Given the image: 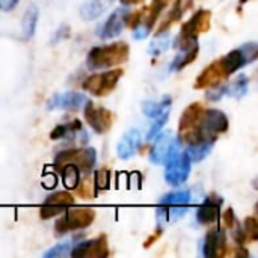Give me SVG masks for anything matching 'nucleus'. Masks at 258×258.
Here are the masks:
<instances>
[{
    "mask_svg": "<svg viewBox=\"0 0 258 258\" xmlns=\"http://www.w3.org/2000/svg\"><path fill=\"white\" fill-rule=\"evenodd\" d=\"M198 51H200L198 42L194 44V45H190V47L180 48V53H177L175 59L172 60L171 70H172V71H180V70H183L184 67L190 65V63L198 57Z\"/></svg>",
    "mask_w": 258,
    "mask_h": 258,
    "instance_id": "393cba45",
    "label": "nucleus"
},
{
    "mask_svg": "<svg viewBox=\"0 0 258 258\" xmlns=\"http://www.w3.org/2000/svg\"><path fill=\"white\" fill-rule=\"evenodd\" d=\"M204 107L200 103H192L187 106L178 122V139L187 145L200 142V121L203 116Z\"/></svg>",
    "mask_w": 258,
    "mask_h": 258,
    "instance_id": "20e7f679",
    "label": "nucleus"
},
{
    "mask_svg": "<svg viewBox=\"0 0 258 258\" xmlns=\"http://www.w3.org/2000/svg\"><path fill=\"white\" fill-rule=\"evenodd\" d=\"M168 118H169V112H168V113H163V115L159 116V118H156L154 124L150 127V130H148V133H147V139H148V141H150V139H154V138L160 133V130L163 128V125H165V122L168 121Z\"/></svg>",
    "mask_w": 258,
    "mask_h": 258,
    "instance_id": "72a5a7b5",
    "label": "nucleus"
},
{
    "mask_svg": "<svg viewBox=\"0 0 258 258\" xmlns=\"http://www.w3.org/2000/svg\"><path fill=\"white\" fill-rule=\"evenodd\" d=\"M239 2H240V3L243 5V3H246V2H249V0H239Z\"/></svg>",
    "mask_w": 258,
    "mask_h": 258,
    "instance_id": "a19ab883",
    "label": "nucleus"
},
{
    "mask_svg": "<svg viewBox=\"0 0 258 258\" xmlns=\"http://www.w3.org/2000/svg\"><path fill=\"white\" fill-rule=\"evenodd\" d=\"M248 83H249V79L245 76V74H240L236 77L234 82L228 83V85H224L218 89H212L206 94V98L210 100V101H218L221 100L222 97H234V98H242L246 92H248Z\"/></svg>",
    "mask_w": 258,
    "mask_h": 258,
    "instance_id": "dca6fc26",
    "label": "nucleus"
},
{
    "mask_svg": "<svg viewBox=\"0 0 258 258\" xmlns=\"http://www.w3.org/2000/svg\"><path fill=\"white\" fill-rule=\"evenodd\" d=\"M169 0H153L150 6H145V14L139 26L135 27L133 38L135 39H144L150 35L153 26L156 24L157 18L160 17L162 11L168 6Z\"/></svg>",
    "mask_w": 258,
    "mask_h": 258,
    "instance_id": "2eb2a0df",
    "label": "nucleus"
},
{
    "mask_svg": "<svg viewBox=\"0 0 258 258\" xmlns=\"http://www.w3.org/2000/svg\"><path fill=\"white\" fill-rule=\"evenodd\" d=\"M73 243H74V240H67V242L57 243L56 246H53L51 249L44 252V258H57L68 255L73 249Z\"/></svg>",
    "mask_w": 258,
    "mask_h": 258,
    "instance_id": "2f4dec72",
    "label": "nucleus"
},
{
    "mask_svg": "<svg viewBox=\"0 0 258 258\" xmlns=\"http://www.w3.org/2000/svg\"><path fill=\"white\" fill-rule=\"evenodd\" d=\"M121 2V5H124V6H133V5H141L142 2H145V0H119Z\"/></svg>",
    "mask_w": 258,
    "mask_h": 258,
    "instance_id": "58836bf2",
    "label": "nucleus"
},
{
    "mask_svg": "<svg viewBox=\"0 0 258 258\" xmlns=\"http://www.w3.org/2000/svg\"><path fill=\"white\" fill-rule=\"evenodd\" d=\"M171 44V33L169 30H163V32H157V35L153 38L151 44H150V54L153 56H160L162 53H165L168 50Z\"/></svg>",
    "mask_w": 258,
    "mask_h": 258,
    "instance_id": "c85d7f7f",
    "label": "nucleus"
},
{
    "mask_svg": "<svg viewBox=\"0 0 258 258\" xmlns=\"http://www.w3.org/2000/svg\"><path fill=\"white\" fill-rule=\"evenodd\" d=\"M227 251V237L221 228L210 230L203 243V254L207 258H221Z\"/></svg>",
    "mask_w": 258,
    "mask_h": 258,
    "instance_id": "6ab92c4d",
    "label": "nucleus"
},
{
    "mask_svg": "<svg viewBox=\"0 0 258 258\" xmlns=\"http://www.w3.org/2000/svg\"><path fill=\"white\" fill-rule=\"evenodd\" d=\"M159 236H160V230H157V233H156V234H154V236H153L151 239H148V240H147V242L144 243V246H145V248H148V246H150V245H151V243H153V242H154V240H156V239H157Z\"/></svg>",
    "mask_w": 258,
    "mask_h": 258,
    "instance_id": "ea45409f",
    "label": "nucleus"
},
{
    "mask_svg": "<svg viewBox=\"0 0 258 258\" xmlns=\"http://www.w3.org/2000/svg\"><path fill=\"white\" fill-rule=\"evenodd\" d=\"M212 26V12L209 9H198L189 21H186L175 38L174 47L177 48H186L198 42V36L204 32H207Z\"/></svg>",
    "mask_w": 258,
    "mask_h": 258,
    "instance_id": "f03ea898",
    "label": "nucleus"
},
{
    "mask_svg": "<svg viewBox=\"0 0 258 258\" xmlns=\"http://www.w3.org/2000/svg\"><path fill=\"white\" fill-rule=\"evenodd\" d=\"M180 139L175 138L174 133L169 130L157 135V141L150 153V162L153 165H165L169 159L180 153Z\"/></svg>",
    "mask_w": 258,
    "mask_h": 258,
    "instance_id": "1a4fd4ad",
    "label": "nucleus"
},
{
    "mask_svg": "<svg viewBox=\"0 0 258 258\" xmlns=\"http://www.w3.org/2000/svg\"><path fill=\"white\" fill-rule=\"evenodd\" d=\"M225 79H228V76L221 63V60H215L207 68H204L203 73L198 76V79L195 82V88L197 89L215 88L219 83H222V80H225Z\"/></svg>",
    "mask_w": 258,
    "mask_h": 258,
    "instance_id": "a211bd4d",
    "label": "nucleus"
},
{
    "mask_svg": "<svg viewBox=\"0 0 258 258\" xmlns=\"http://www.w3.org/2000/svg\"><path fill=\"white\" fill-rule=\"evenodd\" d=\"M113 0H86L80 8V17L85 21H91L98 18L110 5Z\"/></svg>",
    "mask_w": 258,
    "mask_h": 258,
    "instance_id": "5701e85b",
    "label": "nucleus"
},
{
    "mask_svg": "<svg viewBox=\"0 0 258 258\" xmlns=\"http://www.w3.org/2000/svg\"><path fill=\"white\" fill-rule=\"evenodd\" d=\"M110 186V174L107 169L95 172V187L97 190H107Z\"/></svg>",
    "mask_w": 258,
    "mask_h": 258,
    "instance_id": "f704fd0d",
    "label": "nucleus"
},
{
    "mask_svg": "<svg viewBox=\"0 0 258 258\" xmlns=\"http://www.w3.org/2000/svg\"><path fill=\"white\" fill-rule=\"evenodd\" d=\"M224 204V200L218 197L216 194H212L206 198V201L198 207L197 212V221L201 225L215 224L221 218V207Z\"/></svg>",
    "mask_w": 258,
    "mask_h": 258,
    "instance_id": "f3484780",
    "label": "nucleus"
},
{
    "mask_svg": "<svg viewBox=\"0 0 258 258\" xmlns=\"http://www.w3.org/2000/svg\"><path fill=\"white\" fill-rule=\"evenodd\" d=\"M128 11L125 8H118L115 9L109 18L104 21V24L100 27L101 30L98 32V35L103 38V39H112V38H116L118 35H121V32L124 30V26H125V17H127Z\"/></svg>",
    "mask_w": 258,
    "mask_h": 258,
    "instance_id": "aec40b11",
    "label": "nucleus"
},
{
    "mask_svg": "<svg viewBox=\"0 0 258 258\" xmlns=\"http://www.w3.org/2000/svg\"><path fill=\"white\" fill-rule=\"evenodd\" d=\"M70 255L73 258H106L109 257L107 236L101 234L95 239L80 242L73 246Z\"/></svg>",
    "mask_w": 258,
    "mask_h": 258,
    "instance_id": "f8f14e48",
    "label": "nucleus"
},
{
    "mask_svg": "<svg viewBox=\"0 0 258 258\" xmlns=\"http://www.w3.org/2000/svg\"><path fill=\"white\" fill-rule=\"evenodd\" d=\"M171 104H172V98L169 95H166V97H163L162 101H144L142 112L145 116L156 119V118L162 116L163 113H168L171 109Z\"/></svg>",
    "mask_w": 258,
    "mask_h": 258,
    "instance_id": "b1692460",
    "label": "nucleus"
},
{
    "mask_svg": "<svg viewBox=\"0 0 258 258\" xmlns=\"http://www.w3.org/2000/svg\"><path fill=\"white\" fill-rule=\"evenodd\" d=\"M76 192H77L79 197H82L85 200H89V198L94 197V194H92V184L89 183V180H85L80 186H77L76 187Z\"/></svg>",
    "mask_w": 258,
    "mask_h": 258,
    "instance_id": "c9c22d12",
    "label": "nucleus"
},
{
    "mask_svg": "<svg viewBox=\"0 0 258 258\" xmlns=\"http://www.w3.org/2000/svg\"><path fill=\"white\" fill-rule=\"evenodd\" d=\"M122 74L124 70L121 68H113L101 74H94L86 77V80L82 83V88L95 97H106L116 88V83L119 82Z\"/></svg>",
    "mask_w": 258,
    "mask_h": 258,
    "instance_id": "0eeeda50",
    "label": "nucleus"
},
{
    "mask_svg": "<svg viewBox=\"0 0 258 258\" xmlns=\"http://www.w3.org/2000/svg\"><path fill=\"white\" fill-rule=\"evenodd\" d=\"M88 101L86 95L77 91L54 94L47 100V110H80Z\"/></svg>",
    "mask_w": 258,
    "mask_h": 258,
    "instance_id": "ddd939ff",
    "label": "nucleus"
},
{
    "mask_svg": "<svg viewBox=\"0 0 258 258\" xmlns=\"http://www.w3.org/2000/svg\"><path fill=\"white\" fill-rule=\"evenodd\" d=\"M38 8L36 6H29L23 15L21 20V33H23V39H30L35 33L36 24H38Z\"/></svg>",
    "mask_w": 258,
    "mask_h": 258,
    "instance_id": "a878e982",
    "label": "nucleus"
},
{
    "mask_svg": "<svg viewBox=\"0 0 258 258\" xmlns=\"http://www.w3.org/2000/svg\"><path fill=\"white\" fill-rule=\"evenodd\" d=\"M17 3H18V0H2V2H0V6H2L5 11H11Z\"/></svg>",
    "mask_w": 258,
    "mask_h": 258,
    "instance_id": "4c0bfd02",
    "label": "nucleus"
},
{
    "mask_svg": "<svg viewBox=\"0 0 258 258\" xmlns=\"http://www.w3.org/2000/svg\"><path fill=\"white\" fill-rule=\"evenodd\" d=\"M245 236H246V242H255L258 240V222L254 216H249L245 219V230H243Z\"/></svg>",
    "mask_w": 258,
    "mask_h": 258,
    "instance_id": "473e14b6",
    "label": "nucleus"
},
{
    "mask_svg": "<svg viewBox=\"0 0 258 258\" xmlns=\"http://www.w3.org/2000/svg\"><path fill=\"white\" fill-rule=\"evenodd\" d=\"M70 206H74V198L68 192H56L45 198V201L41 206L39 216L41 219H50L60 213H63Z\"/></svg>",
    "mask_w": 258,
    "mask_h": 258,
    "instance_id": "4468645a",
    "label": "nucleus"
},
{
    "mask_svg": "<svg viewBox=\"0 0 258 258\" xmlns=\"http://www.w3.org/2000/svg\"><path fill=\"white\" fill-rule=\"evenodd\" d=\"M228 125H230L228 118L222 110L218 109L204 110L200 121V141L216 142L218 136L228 130Z\"/></svg>",
    "mask_w": 258,
    "mask_h": 258,
    "instance_id": "423d86ee",
    "label": "nucleus"
},
{
    "mask_svg": "<svg viewBox=\"0 0 258 258\" xmlns=\"http://www.w3.org/2000/svg\"><path fill=\"white\" fill-rule=\"evenodd\" d=\"M165 168V180L169 186H181L183 183L187 181L189 174H190V166H192V160L189 157V154L186 151H180L177 153L172 159H169Z\"/></svg>",
    "mask_w": 258,
    "mask_h": 258,
    "instance_id": "9d476101",
    "label": "nucleus"
},
{
    "mask_svg": "<svg viewBox=\"0 0 258 258\" xmlns=\"http://www.w3.org/2000/svg\"><path fill=\"white\" fill-rule=\"evenodd\" d=\"M130 47L124 41L113 44L97 45L89 50L86 56V67L89 70H106L124 63L128 59Z\"/></svg>",
    "mask_w": 258,
    "mask_h": 258,
    "instance_id": "f257e3e1",
    "label": "nucleus"
},
{
    "mask_svg": "<svg viewBox=\"0 0 258 258\" xmlns=\"http://www.w3.org/2000/svg\"><path fill=\"white\" fill-rule=\"evenodd\" d=\"M141 147V132L138 128H130L118 142L116 154L122 160L132 159Z\"/></svg>",
    "mask_w": 258,
    "mask_h": 258,
    "instance_id": "412c9836",
    "label": "nucleus"
},
{
    "mask_svg": "<svg viewBox=\"0 0 258 258\" xmlns=\"http://www.w3.org/2000/svg\"><path fill=\"white\" fill-rule=\"evenodd\" d=\"M83 107H85V119L95 133L103 135L110 130L115 116L109 109L98 106L92 101H86Z\"/></svg>",
    "mask_w": 258,
    "mask_h": 258,
    "instance_id": "9b49d317",
    "label": "nucleus"
},
{
    "mask_svg": "<svg viewBox=\"0 0 258 258\" xmlns=\"http://www.w3.org/2000/svg\"><path fill=\"white\" fill-rule=\"evenodd\" d=\"M222 219L225 222V227L234 228V225H236V216H234V210L233 209H227L225 213L222 215Z\"/></svg>",
    "mask_w": 258,
    "mask_h": 258,
    "instance_id": "e433bc0d",
    "label": "nucleus"
},
{
    "mask_svg": "<svg viewBox=\"0 0 258 258\" xmlns=\"http://www.w3.org/2000/svg\"><path fill=\"white\" fill-rule=\"evenodd\" d=\"M213 144L215 142H212V141H200L197 144H190L187 147L186 153L189 154L192 162H201L210 154V151L213 148Z\"/></svg>",
    "mask_w": 258,
    "mask_h": 258,
    "instance_id": "cd10ccee",
    "label": "nucleus"
},
{
    "mask_svg": "<svg viewBox=\"0 0 258 258\" xmlns=\"http://www.w3.org/2000/svg\"><path fill=\"white\" fill-rule=\"evenodd\" d=\"M59 171L62 172V181H63V186L70 190L76 189L79 186V181H80V169L73 165V163H65L59 168Z\"/></svg>",
    "mask_w": 258,
    "mask_h": 258,
    "instance_id": "bb28decb",
    "label": "nucleus"
},
{
    "mask_svg": "<svg viewBox=\"0 0 258 258\" xmlns=\"http://www.w3.org/2000/svg\"><path fill=\"white\" fill-rule=\"evenodd\" d=\"M219 60H221V63H222V67H224V70H225V73H227L228 77L231 74H234L236 71H239L242 67H245V65L249 63L248 59H246V56H245V53H243V50L240 47L236 48V50H231L228 54H225Z\"/></svg>",
    "mask_w": 258,
    "mask_h": 258,
    "instance_id": "4be33fe9",
    "label": "nucleus"
},
{
    "mask_svg": "<svg viewBox=\"0 0 258 258\" xmlns=\"http://www.w3.org/2000/svg\"><path fill=\"white\" fill-rule=\"evenodd\" d=\"M95 219V210L89 207H73L70 206L65 210V216H62L56 224L54 230L57 234H65L68 231L82 230L89 227Z\"/></svg>",
    "mask_w": 258,
    "mask_h": 258,
    "instance_id": "39448f33",
    "label": "nucleus"
},
{
    "mask_svg": "<svg viewBox=\"0 0 258 258\" xmlns=\"http://www.w3.org/2000/svg\"><path fill=\"white\" fill-rule=\"evenodd\" d=\"M190 190H175L166 194L157 207V221L159 222H175L183 218L187 212V206L190 203Z\"/></svg>",
    "mask_w": 258,
    "mask_h": 258,
    "instance_id": "7ed1b4c3",
    "label": "nucleus"
},
{
    "mask_svg": "<svg viewBox=\"0 0 258 258\" xmlns=\"http://www.w3.org/2000/svg\"><path fill=\"white\" fill-rule=\"evenodd\" d=\"M82 128V124L79 119H74L73 122L70 124H62V125H57L51 133H50V139L51 141H56V139H62V138H67L68 135L77 132Z\"/></svg>",
    "mask_w": 258,
    "mask_h": 258,
    "instance_id": "7c9ffc66",
    "label": "nucleus"
},
{
    "mask_svg": "<svg viewBox=\"0 0 258 258\" xmlns=\"http://www.w3.org/2000/svg\"><path fill=\"white\" fill-rule=\"evenodd\" d=\"M183 12H184L183 0H175V2H174V6H172V9H171V11L166 14V17L162 20V23H160V27H159V32L169 30V27H171L174 23H177V21L181 18Z\"/></svg>",
    "mask_w": 258,
    "mask_h": 258,
    "instance_id": "c756f323",
    "label": "nucleus"
},
{
    "mask_svg": "<svg viewBox=\"0 0 258 258\" xmlns=\"http://www.w3.org/2000/svg\"><path fill=\"white\" fill-rule=\"evenodd\" d=\"M97 162V153L94 148H82V150H65L54 157V168H60L65 163L76 165L80 172L89 174Z\"/></svg>",
    "mask_w": 258,
    "mask_h": 258,
    "instance_id": "6e6552de",
    "label": "nucleus"
}]
</instances>
